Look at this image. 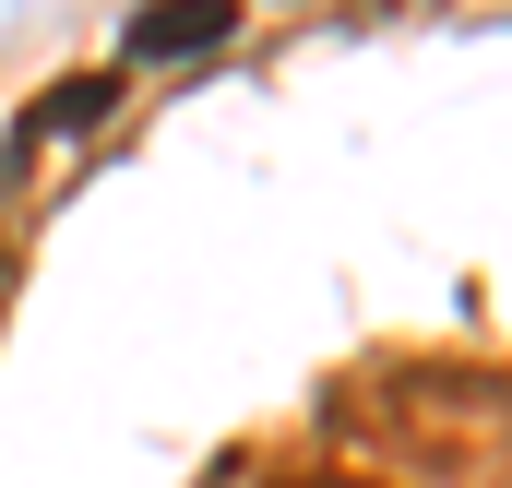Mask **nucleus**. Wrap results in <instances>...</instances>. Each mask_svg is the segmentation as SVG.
Masks as SVG:
<instances>
[{"mask_svg": "<svg viewBox=\"0 0 512 488\" xmlns=\"http://www.w3.org/2000/svg\"><path fill=\"white\" fill-rule=\"evenodd\" d=\"M108 96H120V72H84V84L36 96V120H24V143H48V131H84V120H108Z\"/></svg>", "mask_w": 512, "mask_h": 488, "instance_id": "obj_2", "label": "nucleus"}, {"mask_svg": "<svg viewBox=\"0 0 512 488\" xmlns=\"http://www.w3.org/2000/svg\"><path fill=\"white\" fill-rule=\"evenodd\" d=\"M239 36V0H143L131 12V60H203Z\"/></svg>", "mask_w": 512, "mask_h": 488, "instance_id": "obj_1", "label": "nucleus"}]
</instances>
